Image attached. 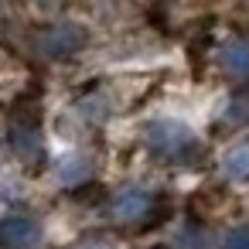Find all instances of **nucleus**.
<instances>
[{
	"label": "nucleus",
	"instance_id": "obj_1",
	"mask_svg": "<svg viewBox=\"0 0 249 249\" xmlns=\"http://www.w3.org/2000/svg\"><path fill=\"white\" fill-rule=\"evenodd\" d=\"M147 143L164 157H178L181 150H188L195 143V133L181 120H157L147 126Z\"/></svg>",
	"mask_w": 249,
	"mask_h": 249
},
{
	"label": "nucleus",
	"instance_id": "obj_2",
	"mask_svg": "<svg viewBox=\"0 0 249 249\" xmlns=\"http://www.w3.org/2000/svg\"><path fill=\"white\" fill-rule=\"evenodd\" d=\"M41 239H45V229L31 215L0 218V246L4 249H35V246H41Z\"/></svg>",
	"mask_w": 249,
	"mask_h": 249
},
{
	"label": "nucleus",
	"instance_id": "obj_3",
	"mask_svg": "<svg viewBox=\"0 0 249 249\" xmlns=\"http://www.w3.org/2000/svg\"><path fill=\"white\" fill-rule=\"evenodd\" d=\"M38 45H41L45 55L62 58V55H69V52H75V48L82 45V31H79L75 24H55V28H48V31L41 35Z\"/></svg>",
	"mask_w": 249,
	"mask_h": 249
},
{
	"label": "nucleus",
	"instance_id": "obj_4",
	"mask_svg": "<svg viewBox=\"0 0 249 249\" xmlns=\"http://www.w3.org/2000/svg\"><path fill=\"white\" fill-rule=\"evenodd\" d=\"M150 212V191L147 188H123L113 198V215L120 222H137Z\"/></svg>",
	"mask_w": 249,
	"mask_h": 249
},
{
	"label": "nucleus",
	"instance_id": "obj_5",
	"mask_svg": "<svg viewBox=\"0 0 249 249\" xmlns=\"http://www.w3.org/2000/svg\"><path fill=\"white\" fill-rule=\"evenodd\" d=\"M218 62L229 75L235 79H249V38H232L222 45L218 52Z\"/></svg>",
	"mask_w": 249,
	"mask_h": 249
},
{
	"label": "nucleus",
	"instance_id": "obj_6",
	"mask_svg": "<svg viewBox=\"0 0 249 249\" xmlns=\"http://www.w3.org/2000/svg\"><path fill=\"white\" fill-rule=\"evenodd\" d=\"M89 174H92V164H89V157H82V154H65V157L55 164V178H58V184H65V188L82 184Z\"/></svg>",
	"mask_w": 249,
	"mask_h": 249
},
{
	"label": "nucleus",
	"instance_id": "obj_7",
	"mask_svg": "<svg viewBox=\"0 0 249 249\" xmlns=\"http://www.w3.org/2000/svg\"><path fill=\"white\" fill-rule=\"evenodd\" d=\"M222 171H225L232 181H249V143L232 147V150L222 157Z\"/></svg>",
	"mask_w": 249,
	"mask_h": 249
},
{
	"label": "nucleus",
	"instance_id": "obj_8",
	"mask_svg": "<svg viewBox=\"0 0 249 249\" xmlns=\"http://www.w3.org/2000/svg\"><path fill=\"white\" fill-rule=\"evenodd\" d=\"M174 246H178V249H212V239H208L201 229L184 225V229L174 232Z\"/></svg>",
	"mask_w": 249,
	"mask_h": 249
},
{
	"label": "nucleus",
	"instance_id": "obj_9",
	"mask_svg": "<svg viewBox=\"0 0 249 249\" xmlns=\"http://www.w3.org/2000/svg\"><path fill=\"white\" fill-rule=\"evenodd\" d=\"M14 143H18V150H21L24 157H41V140H38V133H28V130H18V137H14Z\"/></svg>",
	"mask_w": 249,
	"mask_h": 249
},
{
	"label": "nucleus",
	"instance_id": "obj_10",
	"mask_svg": "<svg viewBox=\"0 0 249 249\" xmlns=\"http://www.w3.org/2000/svg\"><path fill=\"white\" fill-rule=\"evenodd\" d=\"M222 249H249V229H246V225H239V229L225 232Z\"/></svg>",
	"mask_w": 249,
	"mask_h": 249
},
{
	"label": "nucleus",
	"instance_id": "obj_11",
	"mask_svg": "<svg viewBox=\"0 0 249 249\" xmlns=\"http://www.w3.org/2000/svg\"><path fill=\"white\" fill-rule=\"evenodd\" d=\"M72 249H113V246L103 242V239H82V242H75Z\"/></svg>",
	"mask_w": 249,
	"mask_h": 249
}]
</instances>
